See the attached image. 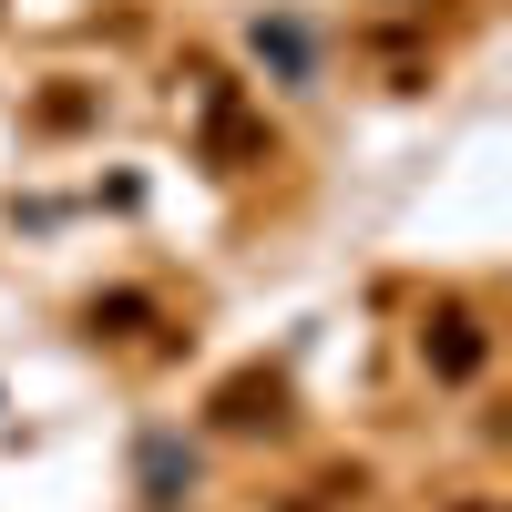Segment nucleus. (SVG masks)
Wrapping results in <instances>:
<instances>
[{"label":"nucleus","mask_w":512,"mask_h":512,"mask_svg":"<svg viewBox=\"0 0 512 512\" xmlns=\"http://www.w3.org/2000/svg\"><path fill=\"white\" fill-rule=\"evenodd\" d=\"M482 359H492V328H482L472 308H461V297H441V308L420 318V369L461 390V379H482Z\"/></svg>","instance_id":"nucleus-1"},{"label":"nucleus","mask_w":512,"mask_h":512,"mask_svg":"<svg viewBox=\"0 0 512 512\" xmlns=\"http://www.w3.org/2000/svg\"><path fill=\"white\" fill-rule=\"evenodd\" d=\"M205 154H216L226 175H246V164L267 154V123H256V113H246V103L226 93V82H216V93H205Z\"/></svg>","instance_id":"nucleus-2"},{"label":"nucleus","mask_w":512,"mask_h":512,"mask_svg":"<svg viewBox=\"0 0 512 512\" xmlns=\"http://www.w3.org/2000/svg\"><path fill=\"white\" fill-rule=\"evenodd\" d=\"M277 410H287V390H277L267 369H246V379L216 390V431H277Z\"/></svg>","instance_id":"nucleus-3"},{"label":"nucleus","mask_w":512,"mask_h":512,"mask_svg":"<svg viewBox=\"0 0 512 512\" xmlns=\"http://www.w3.org/2000/svg\"><path fill=\"white\" fill-rule=\"evenodd\" d=\"M195 492V461L175 451V441H144V502H164V512H175Z\"/></svg>","instance_id":"nucleus-4"},{"label":"nucleus","mask_w":512,"mask_h":512,"mask_svg":"<svg viewBox=\"0 0 512 512\" xmlns=\"http://www.w3.org/2000/svg\"><path fill=\"white\" fill-rule=\"evenodd\" d=\"M256 62H267L277 82H308V31L297 21H256Z\"/></svg>","instance_id":"nucleus-5"},{"label":"nucleus","mask_w":512,"mask_h":512,"mask_svg":"<svg viewBox=\"0 0 512 512\" xmlns=\"http://www.w3.org/2000/svg\"><path fill=\"white\" fill-rule=\"evenodd\" d=\"M93 328H103V338H134V328H154V297H144V287H113V297H93Z\"/></svg>","instance_id":"nucleus-6"},{"label":"nucleus","mask_w":512,"mask_h":512,"mask_svg":"<svg viewBox=\"0 0 512 512\" xmlns=\"http://www.w3.org/2000/svg\"><path fill=\"white\" fill-rule=\"evenodd\" d=\"M451 512H502V502H451Z\"/></svg>","instance_id":"nucleus-7"}]
</instances>
